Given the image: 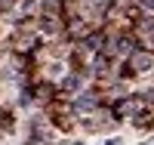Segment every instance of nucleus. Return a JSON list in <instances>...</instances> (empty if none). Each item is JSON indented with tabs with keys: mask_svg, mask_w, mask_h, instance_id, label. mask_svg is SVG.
I'll return each instance as SVG.
<instances>
[{
	"mask_svg": "<svg viewBox=\"0 0 154 145\" xmlns=\"http://www.w3.org/2000/svg\"><path fill=\"white\" fill-rule=\"evenodd\" d=\"M133 65H136L139 71H148L151 65H154V59L148 56V52H136V56H133Z\"/></svg>",
	"mask_w": 154,
	"mask_h": 145,
	"instance_id": "1",
	"label": "nucleus"
},
{
	"mask_svg": "<svg viewBox=\"0 0 154 145\" xmlns=\"http://www.w3.org/2000/svg\"><path fill=\"white\" fill-rule=\"evenodd\" d=\"M93 102H96V99H93V96H83V99H80V102H77V108H93Z\"/></svg>",
	"mask_w": 154,
	"mask_h": 145,
	"instance_id": "2",
	"label": "nucleus"
},
{
	"mask_svg": "<svg viewBox=\"0 0 154 145\" xmlns=\"http://www.w3.org/2000/svg\"><path fill=\"white\" fill-rule=\"evenodd\" d=\"M142 6H148V9H154V0H142Z\"/></svg>",
	"mask_w": 154,
	"mask_h": 145,
	"instance_id": "3",
	"label": "nucleus"
}]
</instances>
